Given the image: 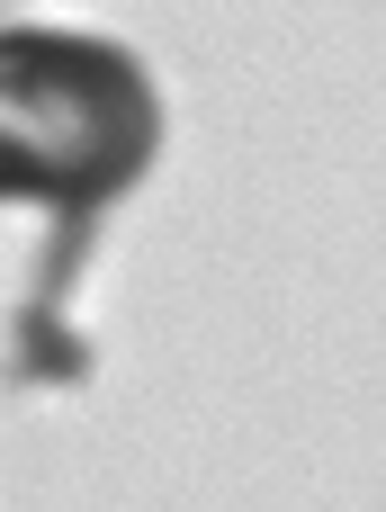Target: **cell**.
I'll return each instance as SVG.
<instances>
[{"instance_id": "obj_1", "label": "cell", "mask_w": 386, "mask_h": 512, "mask_svg": "<svg viewBox=\"0 0 386 512\" xmlns=\"http://www.w3.org/2000/svg\"><path fill=\"white\" fill-rule=\"evenodd\" d=\"M162 90L117 36L0 27V198L90 225L153 171Z\"/></svg>"}]
</instances>
